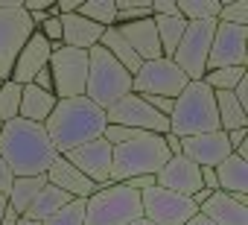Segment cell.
Returning <instances> with one entry per match:
<instances>
[{
  "label": "cell",
  "mask_w": 248,
  "mask_h": 225,
  "mask_svg": "<svg viewBox=\"0 0 248 225\" xmlns=\"http://www.w3.org/2000/svg\"><path fill=\"white\" fill-rule=\"evenodd\" d=\"M207 199H210V190H204V187H202V190H199V193L193 196V202H196V208H199V205H204Z\"/></svg>",
  "instance_id": "cell-43"
},
{
  "label": "cell",
  "mask_w": 248,
  "mask_h": 225,
  "mask_svg": "<svg viewBox=\"0 0 248 225\" xmlns=\"http://www.w3.org/2000/svg\"><path fill=\"white\" fill-rule=\"evenodd\" d=\"M170 161L164 146V135L140 132L135 141L120 144L111 152V184H123L138 176H158L161 167Z\"/></svg>",
  "instance_id": "cell-4"
},
{
  "label": "cell",
  "mask_w": 248,
  "mask_h": 225,
  "mask_svg": "<svg viewBox=\"0 0 248 225\" xmlns=\"http://www.w3.org/2000/svg\"><path fill=\"white\" fill-rule=\"evenodd\" d=\"M32 85H35V88H41V91H50V94H53V76H50V70L44 67V70L32 79Z\"/></svg>",
  "instance_id": "cell-41"
},
{
  "label": "cell",
  "mask_w": 248,
  "mask_h": 225,
  "mask_svg": "<svg viewBox=\"0 0 248 225\" xmlns=\"http://www.w3.org/2000/svg\"><path fill=\"white\" fill-rule=\"evenodd\" d=\"M225 138H228L231 152H236V149L242 146V141H248V129H233V132H225Z\"/></svg>",
  "instance_id": "cell-37"
},
{
  "label": "cell",
  "mask_w": 248,
  "mask_h": 225,
  "mask_svg": "<svg viewBox=\"0 0 248 225\" xmlns=\"http://www.w3.org/2000/svg\"><path fill=\"white\" fill-rule=\"evenodd\" d=\"M129 225H152V222H146V219H135V222H129Z\"/></svg>",
  "instance_id": "cell-48"
},
{
  "label": "cell",
  "mask_w": 248,
  "mask_h": 225,
  "mask_svg": "<svg viewBox=\"0 0 248 225\" xmlns=\"http://www.w3.org/2000/svg\"><path fill=\"white\" fill-rule=\"evenodd\" d=\"M175 6L187 24L190 21H216L219 9H222V3H216V0H175Z\"/></svg>",
  "instance_id": "cell-30"
},
{
  "label": "cell",
  "mask_w": 248,
  "mask_h": 225,
  "mask_svg": "<svg viewBox=\"0 0 248 225\" xmlns=\"http://www.w3.org/2000/svg\"><path fill=\"white\" fill-rule=\"evenodd\" d=\"M47 184V178L44 176H27V178H15L12 181V187H9V193H6V199H9V208L12 210H18L21 216H24V210L32 205V199L38 196V190Z\"/></svg>",
  "instance_id": "cell-27"
},
{
  "label": "cell",
  "mask_w": 248,
  "mask_h": 225,
  "mask_svg": "<svg viewBox=\"0 0 248 225\" xmlns=\"http://www.w3.org/2000/svg\"><path fill=\"white\" fill-rule=\"evenodd\" d=\"M53 108H56V94L41 91L32 82L21 88V108H18V117L21 120H30V123H41L44 126V120L53 114Z\"/></svg>",
  "instance_id": "cell-23"
},
{
  "label": "cell",
  "mask_w": 248,
  "mask_h": 225,
  "mask_svg": "<svg viewBox=\"0 0 248 225\" xmlns=\"http://www.w3.org/2000/svg\"><path fill=\"white\" fill-rule=\"evenodd\" d=\"M155 21V30H158V41H161V53L164 59H172L184 30H187V21L181 15H172V18H152Z\"/></svg>",
  "instance_id": "cell-28"
},
{
  "label": "cell",
  "mask_w": 248,
  "mask_h": 225,
  "mask_svg": "<svg viewBox=\"0 0 248 225\" xmlns=\"http://www.w3.org/2000/svg\"><path fill=\"white\" fill-rule=\"evenodd\" d=\"M99 47H105L108 50V56H114L123 67H126L132 76L140 70V59H138V53L126 44V38H123L120 32H117V27H108V30H102V38H99Z\"/></svg>",
  "instance_id": "cell-26"
},
{
  "label": "cell",
  "mask_w": 248,
  "mask_h": 225,
  "mask_svg": "<svg viewBox=\"0 0 248 225\" xmlns=\"http://www.w3.org/2000/svg\"><path fill=\"white\" fill-rule=\"evenodd\" d=\"M0 129H3V123H0Z\"/></svg>",
  "instance_id": "cell-49"
},
{
  "label": "cell",
  "mask_w": 248,
  "mask_h": 225,
  "mask_svg": "<svg viewBox=\"0 0 248 225\" xmlns=\"http://www.w3.org/2000/svg\"><path fill=\"white\" fill-rule=\"evenodd\" d=\"M12 181H15V176H12V170H9V164L0 158V193H9V187H12Z\"/></svg>",
  "instance_id": "cell-38"
},
{
  "label": "cell",
  "mask_w": 248,
  "mask_h": 225,
  "mask_svg": "<svg viewBox=\"0 0 248 225\" xmlns=\"http://www.w3.org/2000/svg\"><path fill=\"white\" fill-rule=\"evenodd\" d=\"M21 88L18 82L6 79L0 82V123H9L18 117V108H21Z\"/></svg>",
  "instance_id": "cell-32"
},
{
  "label": "cell",
  "mask_w": 248,
  "mask_h": 225,
  "mask_svg": "<svg viewBox=\"0 0 248 225\" xmlns=\"http://www.w3.org/2000/svg\"><path fill=\"white\" fill-rule=\"evenodd\" d=\"M117 32L126 38V44L138 53L140 62H152V59H161V41H158V30H155V21L152 18H140L135 24H123L117 27Z\"/></svg>",
  "instance_id": "cell-20"
},
{
  "label": "cell",
  "mask_w": 248,
  "mask_h": 225,
  "mask_svg": "<svg viewBox=\"0 0 248 225\" xmlns=\"http://www.w3.org/2000/svg\"><path fill=\"white\" fill-rule=\"evenodd\" d=\"M6 208H9V199H6V193H0V219H3Z\"/></svg>",
  "instance_id": "cell-46"
},
{
  "label": "cell",
  "mask_w": 248,
  "mask_h": 225,
  "mask_svg": "<svg viewBox=\"0 0 248 225\" xmlns=\"http://www.w3.org/2000/svg\"><path fill=\"white\" fill-rule=\"evenodd\" d=\"M105 120L114 123V126H126V129L149 132V135H167L170 132V120L161 117L158 111H152L146 105V99L138 96V94H129V96H123L117 105H111L105 111Z\"/></svg>",
  "instance_id": "cell-12"
},
{
  "label": "cell",
  "mask_w": 248,
  "mask_h": 225,
  "mask_svg": "<svg viewBox=\"0 0 248 225\" xmlns=\"http://www.w3.org/2000/svg\"><path fill=\"white\" fill-rule=\"evenodd\" d=\"M155 184L164 187V190H170V193H178V196L193 199L202 190V167H196L184 155H170V161L155 176Z\"/></svg>",
  "instance_id": "cell-15"
},
{
  "label": "cell",
  "mask_w": 248,
  "mask_h": 225,
  "mask_svg": "<svg viewBox=\"0 0 248 225\" xmlns=\"http://www.w3.org/2000/svg\"><path fill=\"white\" fill-rule=\"evenodd\" d=\"M111 152H114V146H111L108 141L96 138V141H88V144L70 149L64 158H67L85 178H91L96 187H102V184L111 181Z\"/></svg>",
  "instance_id": "cell-14"
},
{
  "label": "cell",
  "mask_w": 248,
  "mask_h": 225,
  "mask_svg": "<svg viewBox=\"0 0 248 225\" xmlns=\"http://www.w3.org/2000/svg\"><path fill=\"white\" fill-rule=\"evenodd\" d=\"M187 76L178 70V64L172 59H152V62H143L140 70L132 76V94H140V96H167V99H175L184 88H187Z\"/></svg>",
  "instance_id": "cell-9"
},
{
  "label": "cell",
  "mask_w": 248,
  "mask_h": 225,
  "mask_svg": "<svg viewBox=\"0 0 248 225\" xmlns=\"http://www.w3.org/2000/svg\"><path fill=\"white\" fill-rule=\"evenodd\" d=\"M199 213L213 225H248V196H228L216 190L204 205H199Z\"/></svg>",
  "instance_id": "cell-18"
},
{
  "label": "cell",
  "mask_w": 248,
  "mask_h": 225,
  "mask_svg": "<svg viewBox=\"0 0 248 225\" xmlns=\"http://www.w3.org/2000/svg\"><path fill=\"white\" fill-rule=\"evenodd\" d=\"M213 30H216V21H190L172 53V62L190 82H202L207 73V53H210Z\"/></svg>",
  "instance_id": "cell-8"
},
{
  "label": "cell",
  "mask_w": 248,
  "mask_h": 225,
  "mask_svg": "<svg viewBox=\"0 0 248 225\" xmlns=\"http://www.w3.org/2000/svg\"><path fill=\"white\" fill-rule=\"evenodd\" d=\"M219 67H248V27L216 21L210 53H207V70H219Z\"/></svg>",
  "instance_id": "cell-13"
},
{
  "label": "cell",
  "mask_w": 248,
  "mask_h": 225,
  "mask_svg": "<svg viewBox=\"0 0 248 225\" xmlns=\"http://www.w3.org/2000/svg\"><path fill=\"white\" fill-rule=\"evenodd\" d=\"M44 178H47V184L64 190L70 199H88V196L96 193V184H93L91 178H85L64 155H56V161L50 164V170H47Z\"/></svg>",
  "instance_id": "cell-19"
},
{
  "label": "cell",
  "mask_w": 248,
  "mask_h": 225,
  "mask_svg": "<svg viewBox=\"0 0 248 225\" xmlns=\"http://www.w3.org/2000/svg\"><path fill=\"white\" fill-rule=\"evenodd\" d=\"M18 225H41V222H32V219H24V216H21V219H18Z\"/></svg>",
  "instance_id": "cell-47"
},
{
  "label": "cell",
  "mask_w": 248,
  "mask_h": 225,
  "mask_svg": "<svg viewBox=\"0 0 248 225\" xmlns=\"http://www.w3.org/2000/svg\"><path fill=\"white\" fill-rule=\"evenodd\" d=\"M79 3L82 0H56V15H76L79 12Z\"/></svg>",
  "instance_id": "cell-39"
},
{
  "label": "cell",
  "mask_w": 248,
  "mask_h": 225,
  "mask_svg": "<svg viewBox=\"0 0 248 225\" xmlns=\"http://www.w3.org/2000/svg\"><path fill=\"white\" fill-rule=\"evenodd\" d=\"M213 99H216V117H219L222 132L248 129V111L233 99L231 91H213Z\"/></svg>",
  "instance_id": "cell-25"
},
{
  "label": "cell",
  "mask_w": 248,
  "mask_h": 225,
  "mask_svg": "<svg viewBox=\"0 0 248 225\" xmlns=\"http://www.w3.org/2000/svg\"><path fill=\"white\" fill-rule=\"evenodd\" d=\"M21 6V0H0V9H15Z\"/></svg>",
  "instance_id": "cell-45"
},
{
  "label": "cell",
  "mask_w": 248,
  "mask_h": 225,
  "mask_svg": "<svg viewBox=\"0 0 248 225\" xmlns=\"http://www.w3.org/2000/svg\"><path fill=\"white\" fill-rule=\"evenodd\" d=\"M140 210H143V219L152 225H187L199 213L193 199L170 193L158 184L140 193Z\"/></svg>",
  "instance_id": "cell-10"
},
{
  "label": "cell",
  "mask_w": 248,
  "mask_h": 225,
  "mask_svg": "<svg viewBox=\"0 0 248 225\" xmlns=\"http://www.w3.org/2000/svg\"><path fill=\"white\" fill-rule=\"evenodd\" d=\"M181 155L190 158L196 167H216L231 155L228 138L225 132H207V135H193V138H181Z\"/></svg>",
  "instance_id": "cell-17"
},
{
  "label": "cell",
  "mask_w": 248,
  "mask_h": 225,
  "mask_svg": "<svg viewBox=\"0 0 248 225\" xmlns=\"http://www.w3.org/2000/svg\"><path fill=\"white\" fill-rule=\"evenodd\" d=\"M207 132H219L213 91L204 82H187V88L172 102L170 135L193 138V135H207Z\"/></svg>",
  "instance_id": "cell-3"
},
{
  "label": "cell",
  "mask_w": 248,
  "mask_h": 225,
  "mask_svg": "<svg viewBox=\"0 0 248 225\" xmlns=\"http://www.w3.org/2000/svg\"><path fill=\"white\" fill-rule=\"evenodd\" d=\"M76 15H82V18H88L91 24H96V27L108 30V27H114L117 6H114V0H82Z\"/></svg>",
  "instance_id": "cell-29"
},
{
  "label": "cell",
  "mask_w": 248,
  "mask_h": 225,
  "mask_svg": "<svg viewBox=\"0 0 248 225\" xmlns=\"http://www.w3.org/2000/svg\"><path fill=\"white\" fill-rule=\"evenodd\" d=\"M216 173V184L222 193L228 196H248V161H242L239 155H228L222 164L213 167Z\"/></svg>",
  "instance_id": "cell-22"
},
{
  "label": "cell",
  "mask_w": 248,
  "mask_h": 225,
  "mask_svg": "<svg viewBox=\"0 0 248 225\" xmlns=\"http://www.w3.org/2000/svg\"><path fill=\"white\" fill-rule=\"evenodd\" d=\"M67 202H70V196H67L64 190H59V187H53V184H44V187L38 190V196L32 199V205L24 210V219L44 222V219H50L53 213H59Z\"/></svg>",
  "instance_id": "cell-24"
},
{
  "label": "cell",
  "mask_w": 248,
  "mask_h": 225,
  "mask_svg": "<svg viewBox=\"0 0 248 225\" xmlns=\"http://www.w3.org/2000/svg\"><path fill=\"white\" fill-rule=\"evenodd\" d=\"M108 120L105 111L93 105L88 96H73V99H56L53 114L44 120V132L59 155H67L70 149L102 138Z\"/></svg>",
  "instance_id": "cell-2"
},
{
  "label": "cell",
  "mask_w": 248,
  "mask_h": 225,
  "mask_svg": "<svg viewBox=\"0 0 248 225\" xmlns=\"http://www.w3.org/2000/svg\"><path fill=\"white\" fill-rule=\"evenodd\" d=\"M143 219L140 193L129 190L126 184H102L93 196L85 199V222L82 225H129Z\"/></svg>",
  "instance_id": "cell-6"
},
{
  "label": "cell",
  "mask_w": 248,
  "mask_h": 225,
  "mask_svg": "<svg viewBox=\"0 0 248 225\" xmlns=\"http://www.w3.org/2000/svg\"><path fill=\"white\" fill-rule=\"evenodd\" d=\"M38 32H41L53 47H62V21H59V18H47V21L38 27Z\"/></svg>",
  "instance_id": "cell-35"
},
{
  "label": "cell",
  "mask_w": 248,
  "mask_h": 225,
  "mask_svg": "<svg viewBox=\"0 0 248 225\" xmlns=\"http://www.w3.org/2000/svg\"><path fill=\"white\" fill-rule=\"evenodd\" d=\"M62 44L73 47V50H91L99 44L102 38V27L91 24L82 15H62Z\"/></svg>",
  "instance_id": "cell-21"
},
{
  "label": "cell",
  "mask_w": 248,
  "mask_h": 225,
  "mask_svg": "<svg viewBox=\"0 0 248 225\" xmlns=\"http://www.w3.org/2000/svg\"><path fill=\"white\" fill-rule=\"evenodd\" d=\"M18 219H21V213L12 210V208H6V213H3V219H0V225H18Z\"/></svg>",
  "instance_id": "cell-42"
},
{
  "label": "cell",
  "mask_w": 248,
  "mask_h": 225,
  "mask_svg": "<svg viewBox=\"0 0 248 225\" xmlns=\"http://www.w3.org/2000/svg\"><path fill=\"white\" fill-rule=\"evenodd\" d=\"M32 32L35 27L21 6L0 9V82H6L12 76V64Z\"/></svg>",
  "instance_id": "cell-11"
},
{
  "label": "cell",
  "mask_w": 248,
  "mask_h": 225,
  "mask_svg": "<svg viewBox=\"0 0 248 225\" xmlns=\"http://www.w3.org/2000/svg\"><path fill=\"white\" fill-rule=\"evenodd\" d=\"M82 222H85V199H70L59 213H53L41 225H82Z\"/></svg>",
  "instance_id": "cell-33"
},
{
  "label": "cell",
  "mask_w": 248,
  "mask_h": 225,
  "mask_svg": "<svg viewBox=\"0 0 248 225\" xmlns=\"http://www.w3.org/2000/svg\"><path fill=\"white\" fill-rule=\"evenodd\" d=\"M56 155L59 152L53 149L41 123H30V120L15 117V120L3 123V129H0V158L9 164L15 178L47 176Z\"/></svg>",
  "instance_id": "cell-1"
},
{
  "label": "cell",
  "mask_w": 248,
  "mask_h": 225,
  "mask_svg": "<svg viewBox=\"0 0 248 225\" xmlns=\"http://www.w3.org/2000/svg\"><path fill=\"white\" fill-rule=\"evenodd\" d=\"M202 187H204V190H210V193H216V190H219L213 167H202Z\"/></svg>",
  "instance_id": "cell-40"
},
{
  "label": "cell",
  "mask_w": 248,
  "mask_h": 225,
  "mask_svg": "<svg viewBox=\"0 0 248 225\" xmlns=\"http://www.w3.org/2000/svg\"><path fill=\"white\" fill-rule=\"evenodd\" d=\"M248 76V67H219V70H207L204 73V85L210 91H233L239 85V79Z\"/></svg>",
  "instance_id": "cell-31"
},
{
  "label": "cell",
  "mask_w": 248,
  "mask_h": 225,
  "mask_svg": "<svg viewBox=\"0 0 248 225\" xmlns=\"http://www.w3.org/2000/svg\"><path fill=\"white\" fill-rule=\"evenodd\" d=\"M219 24H233V27H248V0H233L219 9Z\"/></svg>",
  "instance_id": "cell-34"
},
{
  "label": "cell",
  "mask_w": 248,
  "mask_h": 225,
  "mask_svg": "<svg viewBox=\"0 0 248 225\" xmlns=\"http://www.w3.org/2000/svg\"><path fill=\"white\" fill-rule=\"evenodd\" d=\"M187 225H213V222H210L207 216H202V213H196V216H193V219H190Z\"/></svg>",
  "instance_id": "cell-44"
},
{
  "label": "cell",
  "mask_w": 248,
  "mask_h": 225,
  "mask_svg": "<svg viewBox=\"0 0 248 225\" xmlns=\"http://www.w3.org/2000/svg\"><path fill=\"white\" fill-rule=\"evenodd\" d=\"M129 190H135V193H143V190H149V187H155V176H138V178H129V181H123Z\"/></svg>",
  "instance_id": "cell-36"
},
{
  "label": "cell",
  "mask_w": 248,
  "mask_h": 225,
  "mask_svg": "<svg viewBox=\"0 0 248 225\" xmlns=\"http://www.w3.org/2000/svg\"><path fill=\"white\" fill-rule=\"evenodd\" d=\"M50 53H53V44L35 30L32 35H30V41L21 47V53H18V59H15V64H12V82H18V85H30L44 67H47V62H50Z\"/></svg>",
  "instance_id": "cell-16"
},
{
  "label": "cell",
  "mask_w": 248,
  "mask_h": 225,
  "mask_svg": "<svg viewBox=\"0 0 248 225\" xmlns=\"http://www.w3.org/2000/svg\"><path fill=\"white\" fill-rule=\"evenodd\" d=\"M47 70L53 76V94L56 99H73L85 96L88 85V50H73V47H53Z\"/></svg>",
  "instance_id": "cell-7"
},
{
  "label": "cell",
  "mask_w": 248,
  "mask_h": 225,
  "mask_svg": "<svg viewBox=\"0 0 248 225\" xmlns=\"http://www.w3.org/2000/svg\"><path fill=\"white\" fill-rule=\"evenodd\" d=\"M132 94V73L123 67L114 56H108L105 47H91L88 50V85H85V96L99 105L102 111H108L111 105H117L123 96Z\"/></svg>",
  "instance_id": "cell-5"
}]
</instances>
